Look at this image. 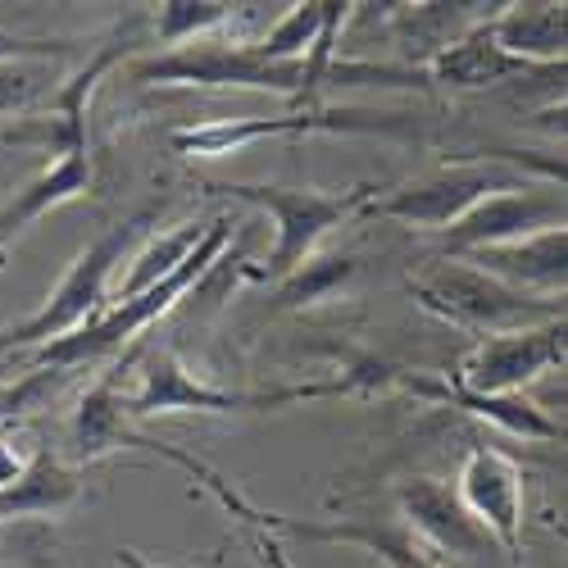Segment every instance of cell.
I'll return each instance as SVG.
<instances>
[{
	"mask_svg": "<svg viewBox=\"0 0 568 568\" xmlns=\"http://www.w3.org/2000/svg\"><path fill=\"white\" fill-rule=\"evenodd\" d=\"M524 186V173H514L500 160H468V164H446L433 169L405 186H387V196H377L368 214L377 219H396L418 232H446L455 219H464L478 201L496 192H514Z\"/></svg>",
	"mask_w": 568,
	"mask_h": 568,
	"instance_id": "obj_6",
	"label": "cell"
},
{
	"mask_svg": "<svg viewBox=\"0 0 568 568\" xmlns=\"http://www.w3.org/2000/svg\"><path fill=\"white\" fill-rule=\"evenodd\" d=\"M264 555H268V564H273V568H287V564H282V559H277V550H264Z\"/></svg>",
	"mask_w": 568,
	"mask_h": 568,
	"instance_id": "obj_29",
	"label": "cell"
},
{
	"mask_svg": "<svg viewBox=\"0 0 568 568\" xmlns=\"http://www.w3.org/2000/svg\"><path fill=\"white\" fill-rule=\"evenodd\" d=\"M60 383H64V368H37V364H28L19 377H6L0 383V428L23 409H32L41 396H51Z\"/></svg>",
	"mask_w": 568,
	"mask_h": 568,
	"instance_id": "obj_26",
	"label": "cell"
},
{
	"mask_svg": "<svg viewBox=\"0 0 568 568\" xmlns=\"http://www.w3.org/2000/svg\"><path fill=\"white\" fill-rule=\"evenodd\" d=\"M550 368H564V318H550L541 327H524V333L483 337L459 373V392H468V396H524V387L537 383V377Z\"/></svg>",
	"mask_w": 568,
	"mask_h": 568,
	"instance_id": "obj_10",
	"label": "cell"
},
{
	"mask_svg": "<svg viewBox=\"0 0 568 568\" xmlns=\"http://www.w3.org/2000/svg\"><path fill=\"white\" fill-rule=\"evenodd\" d=\"M82 496V473L37 455L23 478L0 491V518H23V514H64Z\"/></svg>",
	"mask_w": 568,
	"mask_h": 568,
	"instance_id": "obj_18",
	"label": "cell"
},
{
	"mask_svg": "<svg viewBox=\"0 0 568 568\" xmlns=\"http://www.w3.org/2000/svg\"><path fill=\"white\" fill-rule=\"evenodd\" d=\"M91 192V146L87 151H69V155H55L51 164H45L32 182H23L19 192L0 205V264H6L10 246L19 242V236L45 219L51 210L69 205V201H82Z\"/></svg>",
	"mask_w": 568,
	"mask_h": 568,
	"instance_id": "obj_14",
	"label": "cell"
},
{
	"mask_svg": "<svg viewBox=\"0 0 568 568\" xmlns=\"http://www.w3.org/2000/svg\"><path fill=\"white\" fill-rule=\"evenodd\" d=\"M205 232H210V223H196V219H192V223L169 227L164 236H151V242L132 255V268H128V277L119 282V296L128 301V296H136V292L155 287V282H164L169 273H178L186 260H192V251L205 242Z\"/></svg>",
	"mask_w": 568,
	"mask_h": 568,
	"instance_id": "obj_20",
	"label": "cell"
},
{
	"mask_svg": "<svg viewBox=\"0 0 568 568\" xmlns=\"http://www.w3.org/2000/svg\"><path fill=\"white\" fill-rule=\"evenodd\" d=\"M155 214H132L114 227H105L97 242H91L73 264L69 273L60 277V287L45 296V305L37 314H28L23 323H10V327H0V355H19V351H41V346H51L60 337H73L78 327H87L91 318H97L105 310V292H110V277L114 268L128 260L132 242L141 232H146Z\"/></svg>",
	"mask_w": 568,
	"mask_h": 568,
	"instance_id": "obj_2",
	"label": "cell"
},
{
	"mask_svg": "<svg viewBox=\"0 0 568 568\" xmlns=\"http://www.w3.org/2000/svg\"><path fill=\"white\" fill-rule=\"evenodd\" d=\"M32 459H37V455H23L14 437L0 433V491H10V487L23 478V473L32 468Z\"/></svg>",
	"mask_w": 568,
	"mask_h": 568,
	"instance_id": "obj_27",
	"label": "cell"
},
{
	"mask_svg": "<svg viewBox=\"0 0 568 568\" xmlns=\"http://www.w3.org/2000/svg\"><path fill=\"white\" fill-rule=\"evenodd\" d=\"M418 114L405 110H301L287 119H219L201 128H178L169 141L186 160H223L232 151H246L264 136H314V132H409Z\"/></svg>",
	"mask_w": 568,
	"mask_h": 568,
	"instance_id": "obj_7",
	"label": "cell"
},
{
	"mask_svg": "<svg viewBox=\"0 0 568 568\" xmlns=\"http://www.w3.org/2000/svg\"><path fill=\"white\" fill-rule=\"evenodd\" d=\"M318 28H323V0H305V6H292L282 14L255 45L268 60H305L314 51Z\"/></svg>",
	"mask_w": 568,
	"mask_h": 568,
	"instance_id": "obj_23",
	"label": "cell"
},
{
	"mask_svg": "<svg viewBox=\"0 0 568 568\" xmlns=\"http://www.w3.org/2000/svg\"><path fill=\"white\" fill-rule=\"evenodd\" d=\"M146 450H160V455L178 459L182 468L201 473L205 487H210V491H214V496H219L227 509H242V514L260 518L264 528L292 532V537H305V541H346V546H364L373 559H383L387 568H442V564H437V555L423 550V546L414 541V532H405V528L377 524V518H333V524H310V518H292V514H260V509H251V505L236 500V496L223 487V478H214L210 468H201V464H192L186 455H178L173 446H164V442H146Z\"/></svg>",
	"mask_w": 568,
	"mask_h": 568,
	"instance_id": "obj_8",
	"label": "cell"
},
{
	"mask_svg": "<svg viewBox=\"0 0 568 568\" xmlns=\"http://www.w3.org/2000/svg\"><path fill=\"white\" fill-rule=\"evenodd\" d=\"M568 210H564V192L550 186H514V192H496L487 201H478L464 219H455L446 232H437V251L442 260H459L468 251H487V246H505L518 236H537L546 227H564Z\"/></svg>",
	"mask_w": 568,
	"mask_h": 568,
	"instance_id": "obj_9",
	"label": "cell"
},
{
	"mask_svg": "<svg viewBox=\"0 0 568 568\" xmlns=\"http://www.w3.org/2000/svg\"><path fill=\"white\" fill-rule=\"evenodd\" d=\"M119 373L123 368H110L101 383H91L69 418V450L78 464H91V459H105L123 446H136V437L128 433V414H123V392H119Z\"/></svg>",
	"mask_w": 568,
	"mask_h": 568,
	"instance_id": "obj_17",
	"label": "cell"
},
{
	"mask_svg": "<svg viewBox=\"0 0 568 568\" xmlns=\"http://www.w3.org/2000/svg\"><path fill=\"white\" fill-rule=\"evenodd\" d=\"M396 505L409 518V532H418L442 555H496V541L487 528L464 509L455 487L442 478H409L396 487Z\"/></svg>",
	"mask_w": 568,
	"mask_h": 568,
	"instance_id": "obj_12",
	"label": "cell"
},
{
	"mask_svg": "<svg viewBox=\"0 0 568 568\" xmlns=\"http://www.w3.org/2000/svg\"><path fill=\"white\" fill-rule=\"evenodd\" d=\"M437 396H446L450 405L478 414V418H491L496 428H505L509 437H524V442H564V423L550 418L537 400H524V396H468L459 387H437Z\"/></svg>",
	"mask_w": 568,
	"mask_h": 568,
	"instance_id": "obj_19",
	"label": "cell"
},
{
	"mask_svg": "<svg viewBox=\"0 0 568 568\" xmlns=\"http://www.w3.org/2000/svg\"><path fill=\"white\" fill-rule=\"evenodd\" d=\"M346 392L342 383H318V387H273V392H232V387H214L201 373H192L182 364V355L160 351L146 373H141V387L132 396H123V414L128 418H160V414H264V409H282L292 400H310V396H337Z\"/></svg>",
	"mask_w": 568,
	"mask_h": 568,
	"instance_id": "obj_5",
	"label": "cell"
},
{
	"mask_svg": "<svg viewBox=\"0 0 568 568\" xmlns=\"http://www.w3.org/2000/svg\"><path fill=\"white\" fill-rule=\"evenodd\" d=\"M414 296L423 301V310H433L459 327H473L483 337H500V333H524V327H541L550 318H564V296H532L505 287L500 277H487L473 264L459 260H437L418 277H409Z\"/></svg>",
	"mask_w": 568,
	"mask_h": 568,
	"instance_id": "obj_4",
	"label": "cell"
},
{
	"mask_svg": "<svg viewBox=\"0 0 568 568\" xmlns=\"http://www.w3.org/2000/svg\"><path fill=\"white\" fill-rule=\"evenodd\" d=\"M428 82H442V87H455V91H483V87H500L509 78H564V69H532V64H518L509 60L500 45L487 37V28H468L464 37H455L446 51H437L428 60Z\"/></svg>",
	"mask_w": 568,
	"mask_h": 568,
	"instance_id": "obj_16",
	"label": "cell"
},
{
	"mask_svg": "<svg viewBox=\"0 0 568 568\" xmlns=\"http://www.w3.org/2000/svg\"><path fill=\"white\" fill-rule=\"evenodd\" d=\"M82 51L87 45L78 37H32V32L0 28V64H60Z\"/></svg>",
	"mask_w": 568,
	"mask_h": 568,
	"instance_id": "obj_25",
	"label": "cell"
},
{
	"mask_svg": "<svg viewBox=\"0 0 568 568\" xmlns=\"http://www.w3.org/2000/svg\"><path fill=\"white\" fill-rule=\"evenodd\" d=\"M232 19L236 6H227V0H164V6H155V37L173 51V45L205 41Z\"/></svg>",
	"mask_w": 568,
	"mask_h": 568,
	"instance_id": "obj_22",
	"label": "cell"
},
{
	"mask_svg": "<svg viewBox=\"0 0 568 568\" xmlns=\"http://www.w3.org/2000/svg\"><path fill=\"white\" fill-rule=\"evenodd\" d=\"M355 277V260L351 255H310L301 268H292L287 277L277 282L273 292V310H301V305H318L333 292H342L346 282Z\"/></svg>",
	"mask_w": 568,
	"mask_h": 568,
	"instance_id": "obj_21",
	"label": "cell"
},
{
	"mask_svg": "<svg viewBox=\"0 0 568 568\" xmlns=\"http://www.w3.org/2000/svg\"><path fill=\"white\" fill-rule=\"evenodd\" d=\"M227 236H232V219H210L205 242L192 251V260H186L178 273H169L164 282H155V287H146V292L119 301L114 310H101L87 327H78L73 337H60V342H51V346L32 351L28 364H37V368H64V373H69V368H78V364H97V359L123 351V346L141 333V327H151L160 314H169V310L223 260Z\"/></svg>",
	"mask_w": 568,
	"mask_h": 568,
	"instance_id": "obj_1",
	"label": "cell"
},
{
	"mask_svg": "<svg viewBox=\"0 0 568 568\" xmlns=\"http://www.w3.org/2000/svg\"><path fill=\"white\" fill-rule=\"evenodd\" d=\"M55 78V64H0V114H28L60 87Z\"/></svg>",
	"mask_w": 568,
	"mask_h": 568,
	"instance_id": "obj_24",
	"label": "cell"
},
{
	"mask_svg": "<svg viewBox=\"0 0 568 568\" xmlns=\"http://www.w3.org/2000/svg\"><path fill=\"white\" fill-rule=\"evenodd\" d=\"M223 196H236V201H251L260 205L268 219H273V251H268V264H264V277L268 282H282L292 268H301L327 232H337L342 223H351L359 210H368L377 201L383 186L373 182H359V186H346V192H318V186H273V182H223L219 186Z\"/></svg>",
	"mask_w": 568,
	"mask_h": 568,
	"instance_id": "obj_3",
	"label": "cell"
},
{
	"mask_svg": "<svg viewBox=\"0 0 568 568\" xmlns=\"http://www.w3.org/2000/svg\"><path fill=\"white\" fill-rule=\"evenodd\" d=\"M459 264H473L478 273L500 277L505 287H518V292L564 296V282H568V232L564 227H546L537 236H518V242H505V246L468 251V255H459Z\"/></svg>",
	"mask_w": 568,
	"mask_h": 568,
	"instance_id": "obj_13",
	"label": "cell"
},
{
	"mask_svg": "<svg viewBox=\"0 0 568 568\" xmlns=\"http://www.w3.org/2000/svg\"><path fill=\"white\" fill-rule=\"evenodd\" d=\"M119 564H123V568H160V564H151L141 550H119Z\"/></svg>",
	"mask_w": 568,
	"mask_h": 568,
	"instance_id": "obj_28",
	"label": "cell"
},
{
	"mask_svg": "<svg viewBox=\"0 0 568 568\" xmlns=\"http://www.w3.org/2000/svg\"><path fill=\"white\" fill-rule=\"evenodd\" d=\"M487 37L518 64L532 69H564V45H568V14L555 0H528V6H500L491 14Z\"/></svg>",
	"mask_w": 568,
	"mask_h": 568,
	"instance_id": "obj_15",
	"label": "cell"
},
{
	"mask_svg": "<svg viewBox=\"0 0 568 568\" xmlns=\"http://www.w3.org/2000/svg\"><path fill=\"white\" fill-rule=\"evenodd\" d=\"M455 496L487 528L500 555L524 550V468L496 446H473L459 464Z\"/></svg>",
	"mask_w": 568,
	"mask_h": 568,
	"instance_id": "obj_11",
	"label": "cell"
}]
</instances>
